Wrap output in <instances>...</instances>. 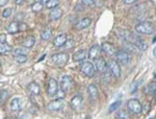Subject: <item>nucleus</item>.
Segmentation results:
<instances>
[{
  "instance_id": "nucleus-1",
  "label": "nucleus",
  "mask_w": 156,
  "mask_h": 119,
  "mask_svg": "<svg viewBox=\"0 0 156 119\" xmlns=\"http://www.w3.org/2000/svg\"><path fill=\"white\" fill-rule=\"evenodd\" d=\"M135 30L138 34L142 35H151L155 32V25L152 23V22H148V21H144L138 23L136 26H135Z\"/></svg>"
},
{
  "instance_id": "nucleus-2",
  "label": "nucleus",
  "mask_w": 156,
  "mask_h": 119,
  "mask_svg": "<svg viewBox=\"0 0 156 119\" xmlns=\"http://www.w3.org/2000/svg\"><path fill=\"white\" fill-rule=\"evenodd\" d=\"M127 108H128V110H129V112L132 114H140L143 111L142 103H140V100L136 99V98H132V99L128 100Z\"/></svg>"
},
{
  "instance_id": "nucleus-3",
  "label": "nucleus",
  "mask_w": 156,
  "mask_h": 119,
  "mask_svg": "<svg viewBox=\"0 0 156 119\" xmlns=\"http://www.w3.org/2000/svg\"><path fill=\"white\" fill-rule=\"evenodd\" d=\"M51 60L54 64L62 66L65 65L66 63H68L69 61V54H66V52H59V54H55L51 57Z\"/></svg>"
},
{
  "instance_id": "nucleus-4",
  "label": "nucleus",
  "mask_w": 156,
  "mask_h": 119,
  "mask_svg": "<svg viewBox=\"0 0 156 119\" xmlns=\"http://www.w3.org/2000/svg\"><path fill=\"white\" fill-rule=\"evenodd\" d=\"M128 42H131L132 44H134L135 46L137 47L138 50L145 51V50L148 49V44L144 41V40L140 39V37H136V36H133V35H130L129 41H128Z\"/></svg>"
},
{
  "instance_id": "nucleus-5",
  "label": "nucleus",
  "mask_w": 156,
  "mask_h": 119,
  "mask_svg": "<svg viewBox=\"0 0 156 119\" xmlns=\"http://www.w3.org/2000/svg\"><path fill=\"white\" fill-rule=\"evenodd\" d=\"M107 67L109 69V71L112 72V74L115 77L121 76V67L120 64L115 60H109L107 62Z\"/></svg>"
},
{
  "instance_id": "nucleus-6",
  "label": "nucleus",
  "mask_w": 156,
  "mask_h": 119,
  "mask_svg": "<svg viewBox=\"0 0 156 119\" xmlns=\"http://www.w3.org/2000/svg\"><path fill=\"white\" fill-rule=\"evenodd\" d=\"M115 58H117V62L121 63V64H123V65L129 64L130 60H131L130 54H128L127 51H125V50H119V51H115Z\"/></svg>"
},
{
  "instance_id": "nucleus-7",
  "label": "nucleus",
  "mask_w": 156,
  "mask_h": 119,
  "mask_svg": "<svg viewBox=\"0 0 156 119\" xmlns=\"http://www.w3.org/2000/svg\"><path fill=\"white\" fill-rule=\"evenodd\" d=\"M73 87H74V80H73V78L70 75H64L62 77V80H60V88L65 92H67V91L71 90Z\"/></svg>"
},
{
  "instance_id": "nucleus-8",
  "label": "nucleus",
  "mask_w": 156,
  "mask_h": 119,
  "mask_svg": "<svg viewBox=\"0 0 156 119\" xmlns=\"http://www.w3.org/2000/svg\"><path fill=\"white\" fill-rule=\"evenodd\" d=\"M81 71L87 77H93L96 73V69H95V66L90 62H83V64L81 65Z\"/></svg>"
},
{
  "instance_id": "nucleus-9",
  "label": "nucleus",
  "mask_w": 156,
  "mask_h": 119,
  "mask_svg": "<svg viewBox=\"0 0 156 119\" xmlns=\"http://www.w3.org/2000/svg\"><path fill=\"white\" fill-rule=\"evenodd\" d=\"M57 90H58V85H57V82L54 80V78H50L49 80V83H48V86H47V93L50 97L54 96L56 94Z\"/></svg>"
},
{
  "instance_id": "nucleus-10",
  "label": "nucleus",
  "mask_w": 156,
  "mask_h": 119,
  "mask_svg": "<svg viewBox=\"0 0 156 119\" xmlns=\"http://www.w3.org/2000/svg\"><path fill=\"white\" fill-rule=\"evenodd\" d=\"M90 23H92V19L89 18V17H85V18H82L81 20H79V21L77 22L76 25H75V28L77 30L87 28L90 25Z\"/></svg>"
},
{
  "instance_id": "nucleus-11",
  "label": "nucleus",
  "mask_w": 156,
  "mask_h": 119,
  "mask_svg": "<svg viewBox=\"0 0 156 119\" xmlns=\"http://www.w3.org/2000/svg\"><path fill=\"white\" fill-rule=\"evenodd\" d=\"M95 69L99 72H103L106 70V67H107V63L105 62V60L103 58H97L96 61H95Z\"/></svg>"
},
{
  "instance_id": "nucleus-12",
  "label": "nucleus",
  "mask_w": 156,
  "mask_h": 119,
  "mask_svg": "<svg viewBox=\"0 0 156 119\" xmlns=\"http://www.w3.org/2000/svg\"><path fill=\"white\" fill-rule=\"evenodd\" d=\"M87 94H89L90 99L92 101L96 100L98 98V96H99V92H98L97 87L94 85V84H90V85H89V87H87Z\"/></svg>"
},
{
  "instance_id": "nucleus-13",
  "label": "nucleus",
  "mask_w": 156,
  "mask_h": 119,
  "mask_svg": "<svg viewBox=\"0 0 156 119\" xmlns=\"http://www.w3.org/2000/svg\"><path fill=\"white\" fill-rule=\"evenodd\" d=\"M62 108H64V101L58 98L54 101H51L48 105V109L50 111H60Z\"/></svg>"
},
{
  "instance_id": "nucleus-14",
  "label": "nucleus",
  "mask_w": 156,
  "mask_h": 119,
  "mask_svg": "<svg viewBox=\"0 0 156 119\" xmlns=\"http://www.w3.org/2000/svg\"><path fill=\"white\" fill-rule=\"evenodd\" d=\"M101 50L104 54H106L108 55H112L115 54V48L114 47V45H112L108 42H104L102 43L101 45Z\"/></svg>"
},
{
  "instance_id": "nucleus-15",
  "label": "nucleus",
  "mask_w": 156,
  "mask_h": 119,
  "mask_svg": "<svg viewBox=\"0 0 156 119\" xmlns=\"http://www.w3.org/2000/svg\"><path fill=\"white\" fill-rule=\"evenodd\" d=\"M100 49H101V47L97 44L90 47V50H89V54H87L89 59L90 60H96L98 58V55H99V54H100Z\"/></svg>"
},
{
  "instance_id": "nucleus-16",
  "label": "nucleus",
  "mask_w": 156,
  "mask_h": 119,
  "mask_svg": "<svg viewBox=\"0 0 156 119\" xmlns=\"http://www.w3.org/2000/svg\"><path fill=\"white\" fill-rule=\"evenodd\" d=\"M67 40H68L67 35H65V34L58 35V36L54 39L53 44H54V46H56V47H62V46H65Z\"/></svg>"
},
{
  "instance_id": "nucleus-17",
  "label": "nucleus",
  "mask_w": 156,
  "mask_h": 119,
  "mask_svg": "<svg viewBox=\"0 0 156 119\" xmlns=\"http://www.w3.org/2000/svg\"><path fill=\"white\" fill-rule=\"evenodd\" d=\"M62 9H60L59 7H54L50 12L49 18L52 21H55V20H58L62 18Z\"/></svg>"
},
{
  "instance_id": "nucleus-18",
  "label": "nucleus",
  "mask_w": 156,
  "mask_h": 119,
  "mask_svg": "<svg viewBox=\"0 0 156 119\" xmlns=\"http://www.w3.org/2000/svg\"><path fill=\"white\" fill-rule=\"evenodd\" d=\"M9 107H11V110L14 111V112H19V111H21V109H22L21 99H20V98H14V99L11 101Z\"/></svg>"
},
{
  "instance_id": "nucleus-19",
  "label": "nucleus",
  "mask_w": 156,
  "mask_h": 119,
  "mask_svg": "<svg viewBox=\"0 0 156 119\" xmlns=\"http://www.w3.org/2000/svg\"><path fill=\"white\" fill-rule=\"evenodd\" d=\"M85 58H87V50H85V49H80L74 54L73 60H74V62H81V61L85 60Z\"/></svg>"
},
{
  "instance_id": "nucleus-20",
  "label": "nucleus",
  "mask_w": 156,
  "mask_h": 119,
  "mask_svg": "<svg viewBox=\"0 0 156 119\" xmlns=\"http://www.w3.org/2000/svg\"><path fill=\"white\" fill-rule=\"evenodd\" d=\"M6 30L9 32V34H12V35L20 32V29H19V22H16V21L11 22V23H9L6 26Z\"/></svg>"
},
{
  "instance_id": "nucleus-21",
  "label": "nucleus",
  "mask_w": 156,
  "mask_h": 119,
  "mask_svg": "<svg viewBox=\"0 0 156 119\" xmlns=\"http://www.w3.org/2000/svg\"><path fill=\"white\" fill-rule=\"evenodd\" d=\"M28 90L32 95H39L41 92V88L37 83H30L28 85Z\"/></svg>"
},
{
  "instance_id": "nucleus-22",
  "label": "nucleus",
  "mask_w": 156,
  "mask_h": 119,
  "mask_svg": "<svg viewBox=\"0 0 156 119\" xmlns=\"http://www.w3.org/2000/svg\"><path fill=\"white\" fill-rule=\"evenodd\" d=\"M82 100H83V98H82V96H80V95H76V96H74V97L71 99V107L73 109H76L79 107L80 105H81V102H82Z\"/></svg>"
},
{
  "instance_id": "nucleus-23",
  "label": "nucleus",
  "mask_w": 156,
  "mask_h": 119,
  "mask_svg": "<svg viewBox=\"0 0 156 119\" xmlns=\"http://www.w3.org/2000/svg\"><path fill=\"white\" fill-rule=\"evenodd\" d=\"M34 44H36V39H34V37H31V36L27 37L23 41V43H22V45H23L25 48H31L34 46Z\"/></svg>"
},
{
  "instance_id": "nucleus-24",
  "label": "nucleus",
  "mask_w": 156,
  "mask_h": 119,
  "mask_svg": "<svg viewBox=\"0 0 156 119\" xmlns=\"http://www.w3.org/2000/svg\"><path fill=\"white\" fill-rule=\"evenodd\" d=\"M12 51V47L5 43H0V54H6Z\"/></svg>"
},
{
  "instance_id": "nucleus-25",
  "label": "nucleus",
  "mask_w": 156,
  "mask_h": 119,
  "mask_svg": "<svg viewBox=\"0 0 156 119\" xmlns=\"http://www.w3.org/2000/svg\"><path fill=\"white\" fill-rule=\"evenodd\" d=\"M112 72L108 71V70H105V71L102 72V80L104 82L105 84H109L112 82Z\"/></svg>"
},
{
  "instance_id": "nucleus-26",
  "label": "nucleus",
  "mask_w": 156,
  "mask_h": 119,
  "mask_svg": "<svg viewBox=\"0 0 156 119\" xmlns=\"http://www.w3.org/2000/svg\"><path fill=\"white\" fill-rule=\"evenodd\" d=\"M44 7V3L42 1H36L34 4L31 6V11L34 12V13H37V12H41Z\"/></svg>"
},
{
  "instance_id": "nucleus-27",
  "label": "nucleus",
  "mask_w": 156,
  "mask_h": 119,
  "mask_svg": "<svg viewBox=\"0 0 156 119\" xmlns=\"http://www.w3.org/2000/svg\"><path fill=\"white\" fill-rule=\"evenodd\" d=\"M121 105H122V101L121 100H118V101H115L114 103H112V105L109 106V108H108V113H114L115 111H117L118 109L121 107Z\"/></svg>"
},
{
  "instance_id": "nucleus-28",
  "label": "nucleus",
  "mask_w": 156,
  "mask_h": 119,
  "mask_svg": "<svg viewBox=\"0 0 156 119\" xmlns=\"http://www.w3.org/2000/svg\"><path fill=\"white\" fill-rule=\"evenodd\" d=\"M51 36H52V29L51 28H47V29H45L44 32H42L41 39L44 40V41H48L50 38H51Z\"/></svg>"
},
{
  "instance_id": "nucleus-29",
  "label": "nucleus",
  "mask_w": 156,
  "mask_h": 119,
  "mask_svg": "<svg viewBox=\"0 0 156 119\" xmlns=\"http://www.w3.org/2000/svg\"><path fill=\"white\" fill-rule=\"evenodd\" d=\"M9 97V93L6 90H0V105L4 103L7 98Z\"/></svg>"
},
{
  "instance_id": "nucleus-30",
  "label": "nucleus",
  "mask_w": 156,
  "mask_h": 119,
  "mask_svg": "<svg viewBox=\"0 0 156 119\" xmlns=\"http://www.w3.org/2000/svg\"><path fill=\"white\" fill-rule=\"evenodd\" d=\"M12 54H14L15 55H26L27 54V50H26V48H15L14 50H12Z\"/></svg>"
},
{
  "instance_id": "nucleus-31",
  "label": "nucleus",
  "mask_w": 156,
  "mask_h": 119,
  "mask_svg": "<svg viewBox=\"0 0 156 119\" xmlns=\"http://www.w3.org/2000/svg\"><path fill=\"white\" fill-rule=\"evenodd\" d=\"M118 118L119 119H129V113L126 110H120L119 113H118Z\"/></svg>"
},
{
  "instance_id": "nucleus-32",
  "label": "nucleus",
  "mask_w": 156,
  "mask_h": 119,
  "mask_svg": "<svg viewBox=\"0 0 156 119\" xmlns=\"http://www.w3.org/2000/svg\"><path fill=\"white\" fill-rule=\"evenodd\" d=\"M59 4V0H49L46 3V6L48 9H54V7H57V6Z\"/></svg>"
},
{
  "instance_id": "nucleus-33",
  "label": "nucleus",
  "mask_w": 156,
  "mask_h": 119,
  "mask_svg": "<svg viewBox=\"0 0 156 119\" xmlns=\"http://www.w3.org/2000/svg\"><path fill=\"white\" fill-rule=\"evenodd\" d=\"M27 55H15V61L19 64H23L27 62Z\"/></svg>"
},
{
  "instance_id": "nucleus-34",
  "label": "nucleus",
  "mask_w": 156,
  "mask_h": 119,
  "mask_svg": "<svg viewBox=\"0 0 156 119\" xmlns=\"http://www.w3.org/2000/svg\"><path fill=\"white\" fill-rule=\"evenodd\" d=\"M146 92L147 93H154L156 92V82H153L149 84V85L147 86V88H146Z\"/></svg>"
},
{
  "instance_id": "nucleus-35",
  "label": "nucleus",
  "mask_w": 156,
  "mask_h": 119,
  "mask_svg": "<svg viewBox=\"0 0 156 119\" xmlns=\"http://www.w3.org/2000/svg\"><path fill=\"white\" fill-rule=\"evenodd\" d=\"M12 9H11V7H9V9H5L3 12H2V16H3L4 18H9V17L12 15Z\"/></svg>"
},
{
  "instance_id": "nucleus-36",
  "label": "nucleus",
  "mask_w": 156,
  "mask_h": 119,
  "mask_svg": "<svg viewBox=\"0 0 156 119\" xmlns=\"http://www.w3.org/2000/svg\"><path fill=\"white\" fill-rule=\"evenodd\" d=\"M57 96V98H58V99H62V98L65 97V91L62 89V88H58V90H57V92H56V94H55Z\"/></svg>"
},
{
  "instance_id": "nucleus-37",
  "label": "nucleus",
  "mask_w": 156,
  "mask_h": 119,
  "mask_svg": "<svg viewBox=\"0 0 156 119\" xmlns=\"http://www.w3.org/2000/svg\"><path fill=\"white\" fill-rule=\"evenodd\" d=\"M31 118H32V115L30 113H28V112L23 113V114H21V115L19 116V119H31Z\"/></svg>"
},
{
  "instance_id": "nucleus-38",
  "label": "nucleus",
  "mask_w": 156,
  "mask_h": 119,
  "mask_svg": "<svg viewBox=\"0 0 156 119\" xmlns=\"http://www.w3.org/2000/svg\"><path fill=\"white\" fill-rule=\"evenodd\" d=\"M143 80H138L137 83H134V84H132V87H131V89H130V91H131V93H133V92H135V91H136V89L138 88V84H140L142 83Z\"/></svg>"
},
{
  "instance_id": "nucleus-39",
  "label": "nucleus",
  "mask_w": 156,
  "mask_h": 119,
  "mask_svg": "<svg viewBox=\"0 0 156 119\" xmlns=\"http://www.w3.org/2000/svg\"><path fill=\"white\" fill-rule=\"evenodd\" d=\"M82 3L85 4L87 6H94L95 4V0H81Z\"/></svg>"
},
{
  "instance_id": "nucleus-40",
  "label": "nucleus",
  "mask_w": 156,
  "mask_h": 119,
  "mask_svg": "<svg viewBox=\"0 0 156 119\" xmlns=\"http://www.w3.org/2000/svg\"><path fill=\"white\" fill-rule=\"evenodd\" d=\"M138 0H123V2H124L125 4H128V6H130V4H134L136 3Z\"/></svg>"
},
{
  "instance_id": "nucleus-41",
  "label": "nucleus",
  "mask_w": 156,
  "mask_h": 119,
  "mask_svg": "<svg viewBox=\"0 0 156 119\" xmlns=\"http://www.w3.org/2000/svg\"><path fill=\"white\" fill-rule=\"evenodd\" d=\"M19 29H20V32L26 30L27 29V25L24 24V23H19Z\"/></svg>"
},
{
  "instance_id": "nucleus-42",
  "label": "nucleus",
  "mask_w": 156,
  "mask_h": 119,
  "mask_svg": "<svg viewBox=\"0 0 156 119\" xmlns=\"http://www.w3.org/2000/svg\"><path fill=\"white\" fill-rule=\"evenodd\" d=\"M7 3H9V0H0V7L5 6Z\"/></svg>"
},
{
  "instance_id": "nucleus-43",
  "label": "nucleus",
  "mask_w": 156,
  "mask_h": 119,
  "mask_svg": "<svg viewBox=\"0 0 156 119\" xmlns=\"http://www.w3.org/2000/svg\"><path fill=\"white\" fill-rule=\"evenodd\" d=\"M25 0H15V3L17 4V6H21V4H23V2Z\"/></svg>"
},
{
  "instance_id": "nucleus-44",
  "label": "nucleus",
  "mask_w": 156,
  "mask_h": 119,
  "mask_svg": "<svg viewBox=\"0 0 156 119\" xmlns=\"http://www.w3.org/2000/svg\"><path fill=\"white\" fill-rule=\"evenodd\" d=\"M153 55H154V57H156V47L154 48V50H153Z\"/></svg>"
},
{
  "instance_id": "nucleus-45",
  "label": "nucleus",
  "mask_w": 156,
  "mask_h": 119,
  "mask_svg": "<svg viewBox=\"0 0 156 119\" xmlns=\"http://www.w3.org/2000/svg\"><path fill=\"white\" fill-rule=\"evenodd\" d=\"M41 1L43 2V3H44V2H45V3H47V2H48L49 0H41Z\"/></svg>"
},
{
  "instance_id": "nucleus-46",
  "label": "nucleus",
  "mask_w": 156,
  "mask_h": 119,
  "mask_svg": "<svg viewBox=\"0 0 156 119\" xmlns=\"http://www.w3.org/2000/svg\"><path fill=\"white\" fill-rule=\"evenodd\" d=\"M154 99H155V102H156V92H155V97H154Z\"/></svg>"
},
{
  "instance_id": "nucleus-47",
  "label": "nucleus",
  "mask_w": 156,
  "mask_h": 119,
  "mask_svg": "<svg viewBox=\"0 0 156 119\" xmlns=\"http://www.w3.org/2000/svg\"><path fill=\"white\" fill-rule=\"evenodd\" d=\"M4 119H12V118H9V117H6V118H4Z\"/></svg>"
},
{
  "instance_id": "nucleus-48",
  "label": "nucleus",
  "mask_w": 156,
  "mask_h": 119,
  "mask_svg": "<svg viewBox=\"0 0 156 119\" xmlns=\"http://www.w3.org/2000/svg\"><path fill=\"white\" fill-rule=\"evenodd\" d=\"M0 68H1V62H0Z\"/></svg>"
}]
</instances>
